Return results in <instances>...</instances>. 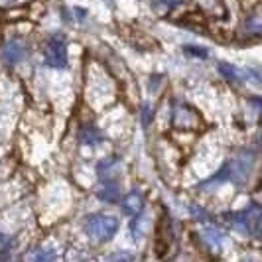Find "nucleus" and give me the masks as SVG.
<instances>
[{
	"label": "nucleus",
	"instance_id": "obj_11",
	"mask_svg": "<svg viewBox=\"0 0 262 262\" xmlns=\"http://www.w3.org/2000/svg\"><path fill=\"white\" fill-rule=\"evenodd\" d=\"M184 52L187 55H193L197 59H205L207 57V50H203V48H195V46H185Z\"/></svg>",
	"mask_w": 262,
	"mask_h": 262
},
{
	"label": "nucleus",
	"instance_id": "obj_7",
	"mask_svg": "<svg viewBox=\"0 0 262 262\" xmlns=\"http://www.w3.org/2000/svg\"><path fill=\"white\" fill-rule=\"evenodd\" d=\"M219 73H221L227 81H231V83H238V81H241L238 69L233 67L231 63H219Z\"/></svg>",
	"mask_w": 262,
	"mask_h": 262
},
{
	"label": "nucleus",
	"instance_id": "obj_14",
	"mask_svg": "<svg viewBox=\"0 0 262 262\" xmlns=\"http://www.w3.org/2000/svg\"><path fill=\"white\" fill-rule=\"evenodd\" d=\"M250 103L256 106L258 111L262 113V97H250Z\"/></svg>",
	"mask_w": 262,
	"mask_h": 262
},
{
	"label": "nucleus",
	"instance_id": "obj_8",
	"mask_svg": "<svg viewBox=\"0 0 262 262\" xmlns=\"http://www.w3.org/2000/svg\"><path fill=\"white\" fill-rule=\"evenodd\" d=\"M203 238L209 243L211 247H215V249H219L221 243H223V236H221V233L217 229H205L203 231Z\"/></svg>",
	"mask_w": 262,
	"mask_h": 262
},
{
	"label": "nucleus",
	"instance_id": "obj_4",
	"mask_svg": "<svg viewBox=\"0 0 262 262\" xmlns=\"http://www.w3.org/2000/svg\"><path fill=\"white\" fill-rule=\"evenodd\" d=\"M28 53V48L24 41H20V39H12V41H8L6 46H4V50H2V57H4V61L6 63H10V66H16V63H20L24 57H26Z\"/></svg>",
	"mask_w": 262,
	"mask_h": 262
},
{
	"label": "nucleus",
	"instance_id": "obj_6",
	"mask_svg": "<svg viewBox=\"0 0 262 262\" xmlns=\"http://www.w3.org/2000/svg\"><path fill=\"white\" fill-rule=\"evenodd\" d=\"M97 195H99V199H103V201H117L118 199V185L115 184V182H105L103 184V187L97 191Z\"/></svg>",
	"mask_w": 262,
	"mask_h": 262
},
{
	"label": "nucleus",
	"instance_id": "obj_1",
	"mask_svg": "<svg viewBox=\"0 0 262 262\" xmlns=\"http://www.w3.org/2000/svg\"><path fill=\"white\" fill-rule=\"evenodd\" d=\"M118 231V219L113 215H89L85 219V233L89 235V238L97 241V243H106L113 236L117 235Z\"/></svg>",
	"mask_w": 262,
	"mask_h": 262
},
{
	"label": "nucleus",
	"instance_id": "obj_12",
	"mask_svg": "<svg viewBox=\"0 0 262 262\" xmlns=\"http://www.w3.org/2000/svg\"><path fill=\"white\" fill-rule=\"evenodd\" d=\"M8 245H10V238L0 233V250H6L8 249Z\"/></svg>",
	"mask_w": 262,
	"mask_h": 262
},
{
	"label": "nucleus",
	"instance_id": "obj_10",
	"mask_svg": "<svg viewBox=\"0 0 262 262\" xmlns=\"http://www.w3.org/2000/svg\"><path fill=\"white\" fill-rule=\"evenodd\" d=\"M247 30L250 34H256V36H262V16H252L250 20H247Z\"/></svg>",
	"mask_w": 262,
	"mask_h": 262
},
{
	"label": "nucleus",
	"instance_id": "obj_3",
	"mask_svg": "<svg viewBox=\"0 0 262 262\" xmlns=\"http://www.w3.org/2000/svg\"><path fill=\"white\" fill-rule=\"evenodd\" d=\"M229 166H231V182H235L236 185H243L249 180L250 170H252V156L243 152L235 160H231Z\"/></svg>",
	"mask_w": 262,
	"mask_h": 262
},
{
	"label": "nucleus",
	"instance_id": "obj_15",
	"mask_svg": "<svg viewBox=\"0 0 262 262\" xmlns=\"http://www.w3.org/2000/svg\"><path fill=\"white\" fill-rule=\"evenodd\" d=\"M4 2H14V0H4Z\"/></svg>",
	"mask_w": 262,
	"mask_h": 262
},
{
	"label": "nucleus",
	"instance_id": "obj_9",
	"mask_svg": "<svg viewBox=\"0 0 262 262\" xmlns=\"http://www.w3.org/2000/svg\"><path fill=\"white\" fill-rule=\"evenodd\" d=\"M81 140L87 142V144H97L101 140V132L97 130V128H93V126H89V128H85V130L81 132Z\"/></svg>",
	"mask_w": 262,
	"mask_h": 262
},
{
	"label": "nucleus",
	"instance_id": "obj_2",
	"mask_svg": "<svg viewBox=\"0 0 262 262\" xmlns=\"http://www.w3.org/2000/svg\"><path fill=\"white\" fill-rule=\"evenodd\" d=\"M43 61L46 66L61 69L67 66V43L61 36H52L43 48Z\"/></svg>",
	"mask_w": 262,
	"mask_h": 262
},
{
	"label": "nucleus",
	"instance_id": "obj_13",
	"mask_svg": "<svg viewBox=\"0 0 262 262\" xmlns=\"http://www.w3.org/2000/svg\"><path fill=\"white\" fill-rule=\"evenodd\" d=\"M250 77L256 79L258 83H262V71L260 69H250Z\"/></svg>",
	"mask_w": 262,
	"mask_h": 262
},
{
	"label": "nucleus",
	"instance_id": "obj_5",
	"mask_svg": "<svg viewBox=\"0 0 262 262\" xmlns=\"http://www.w3.org/2000/svg\"><path fill=\"white\" fill-rule=\"evenodd\" d=\"M144 207V199H142V193L140 191H130L128 195H124L122 199V211L130 217H136Z\"/></svg>",
	"mask_w": 262,
	"mask_h": 262
}]
</instances>
